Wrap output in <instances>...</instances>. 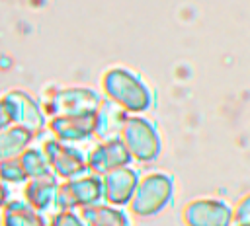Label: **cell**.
<instances>
[{
  "label": "cell",
  "instance_id": "cell-1",
  "mask_svg": "<svg viewBox=\"0 0 250 226\" xmlns=\"http://www.w3.org/2000/svg\"><path fill=\"white\" fill-rule=\"evenodd\" d=\"M102 88L111 103L133 115L148 113L156 105L154 88L137 70L127 66H113L105 70L102 76Z\"/></svg>",
  "mask_w": 250,
  "mask_h": 226
},
{
  "label": "cell",
  "instance_id": "cell-2",
  "mask_svg": "<svg viewBox=\"0 0 250 226\" xmlns=\"http://www.w3.org/2000/svg\"><path fill=\"white\" fill-rule=\"evenodd\" d=\"M176 181L174 175L168 171H148L139 177L137 189L129 201V210L135 216L150 218L166 210L174 203Z\"/></svg>",
  "mask_w": 250,
  "mask_h": 226
},
{
  "label": "cell",
  "instance_id": "cell-3",
  "mask_svg": "<svg viewBox=\"0 0 250 226\" xmlns=\"http://www.w3.org/2000/svg\"><path fill=\"white\" fill-rule=\"evenodd\" d=\"M121 142L125 144L127 152L131 154L133 162L150 164L160 158L162 154V136L158 131L156 121L146 115H127L121 123L119 134Z\"/></svg>",
  "mask_w": 250,
  "mask_h": 226
},
{
  "label": "cell",
  "instance_id": "cell-4",
  "mask_svg": "<svg viewBox=\"0 0 250 226\" xmlns=\"http://www.w3.org/2000/svg\"><path fill=\"white\" fill-rule=\"evenodd\" d=\"M184 226H232V205L219 197H197L182 208Z\"/></svg>",
  "mask_w": 250,
  "mask_h": 226
},
{
  "label": "cell",
  "instance_id": "cell-5",
  "mask_svg": "<svg viewBox=\"0 0 250 226\" xmlns=\"http://www.w3.org/2000/svg\"><path fill=\"white\" fill-rule=\"evenodd\" d=\"M139 177H141V171L133 166H123L113 171H107L102 179L105 203L113 207H127L137 189Z\"/></svg>",
  "mask_w": 250,
  "mask_h": 226
},
{
  "label": "cell",
  "instance_id": "cell-6",
  "mask_svg": "<svg viewBox=\"0 0 250 226\" xmlns=\"http://www.w3.org/2000/svg\"><path fill=\"white\" fill-rule=\"evenodd\" d=\"M131 162H133V158L127 152V148L119 136L105 138L90 154V168L98 175H105L107 171H113L117 168L131 166Z\"/></svg>",
  "mask_w": 250,
  "mask_h": 226
},
{
  "label": "cell",
  "instance_id": "cell-7",
  "mask_svg": "<svg viewBox=\"0 0 250 226\" xmlns=\"http://www.w3.org/2000/svg\"><path fill=\"white\" fill-rule=\"evenodd\" d=\"M82 218L88 226H131V216L123 207L107 203H96L82 210Z\"/></svg>",
  "mask_w": 250,
  "mask_h": 226
},
{
  "label": "cell",
  "instance_id": "cell-8",
  "mask_svg": "<svg viewBox=\"0 0 250 226\" xmlns=\"http://www.w3.org/2000/svg\"><path fill=\"white\" fill-rule=\"evenodd\" d=\"M250 222V193L240 197L232 207V224H246Z\"/></svg>",
  "mask_w": 250,
  "mask_h": 226
},
{
  "label": "cell",
  "instance_id": "cell-9",
  "mask_svg": "<svg viewBox=\"0 0 250 226\" xmlns=\"http://www.w3.org/2000/svg\"><path fill=\"white\" fill-rule=\"evenodd\" d=\"M55 226H88V224H86V220L82 216H78L74 212H64V214H61L57 218Z\"/></svg>",
  "mask_w": 250,
  "mask_h": 226
},
{
  "label": "cell",
  "instance_id": "cell-10",
  "mask_svg": "<svg viewBox=\"0 0 250 226\" xmlns=\"http://www.w3.org/2000/svg\"><path fill=\"white\" fill-rule=\"evenodd\" d=\"M232 226H250V222H246V224H232Z\"/></svg>",
  "mask_w": 250,
  "mask_h": 226
}]
</instances>
